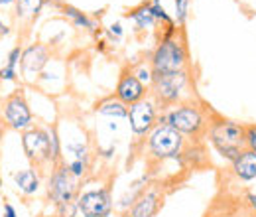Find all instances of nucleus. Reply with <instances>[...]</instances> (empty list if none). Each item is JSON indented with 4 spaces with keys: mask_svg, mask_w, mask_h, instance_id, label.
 Returning a JSON list of instances; mask_svg holds the SVG:
<instances>
[{
    "mask_svg": "<svg viewBox=\"0 0 256 217\" xmlns=\"http://www.w3.org/2000/svg\"><path fill=\"white\" fill-rule=\"evenodd\" d=\"M14 186L18 187L24 195H34L40 191L42 187V180L40 174L34 168H26V170H18L14 174Z\"/></svg>",
    "mask_w": 256,
    "mask_h": 217,
    "instance_id": "a211bd4d",
    "label": "nucleus"
},
{
    "mask_svg": "<svg viewBox=\"0 0 256 217\" xmlns=\"http://www.w3.org/2000/svg\"><path fill=\"white\" fill-rule=\"evenodd\" d=\"M2 217H18L12 203H4V213H2Z\"/></svg>",
    "mask_w": 256,
    "mask_h": 217,
    "instance_id": "cd10ccee",
    "label": "nucleus"
},
{
    "mask_svg": "<svg viewBox=\"0 0 256 217\" xmlns=\"http://www.w3.org/2000/svg\"><path fill=\"white\" fill-rule=\"evenodd\" d=\"M62 14H64L65 18L75 26V28H79V30H85L89 32V34H93L96 38V32L100 34L98 30V22L93 20L87 12H83V10H79V8H75V6H71V4H62Z\"/></svg>",
    "mask_w": 256,
    "mask_h": 217,
    "instance_id": "2eb2a0df",
    "label": "nucleus"
},
{
    "mask_svg": "<svg viewBox=\"0 0 256 217\" xmlns=\"http://www.w3.org/2000/svg\"><path fill=\"white\" fill-rule=\"evenodd\" d=\"M174 4H176V16H174V20H176L178 28L182 30V28L186 26V22H188L192 0H174Z\"/></svg>",
    "mask_w": 256,
    "mask_h": 217,
    "instance_id": "b1692460",
    "label": "nucleus"
},
{
    "mask_svg": "<svg viewBox=\"0 0 256 217\" xmlns=\"http://www.w3.org/2000/svg\"><path fill=\"white\" fill-rule=\"evenodd\" d=\"M2 121L8 128L24 132L34 126V115L32 109L26 101V97L22 91H14L4 99L2 105Z\"/></svg>",
    "mask_w": 256,
    "mask_h": 217,
    "instance_id": "9d476101",
    "label": "nucleus"
},
{
    "mask_svg": "<svg viewBox=\"0 0 256 217\" xmlns=\"http://www.w3.org/2000/svg\"><path fill=\"white\" fill-rule=\"evenodd\" d=\"M22 46H14L6 58V65L0 69V79L2 81H18V69H20V62H22Z\"/></svg>",
    "mask_w": 256,
    "mask_h": 217,
    "instance_id": "412c9836",
    "label": "nucleus"
},
{
    "mask_svg": "<svg viewBox=\"0 0 256 217\" xmlns=\"http://www.w3.org/2000/svg\"><path fill=\"white\" fill-rule=\"evenodd\" d=\"M120 217H132V215H130L128 211H122V213H120Z\"/></svg>",
    "mask_w": 256,
    "mask_h": 217,
    "instance_id": "2f4dec72",
    "label": "nucleus"
},
{
    "mask_svg": "<svg viewBox=\"0 0 256 217\" xmlns=\"http://www.w3.org/2000/svg\"><path fill=\"white\" fill-rule=\"evenodd\" d=\"M148 184H150V176H140L138 180H134L130 186H128V189L122 193V197L118 199V203H116V209H120V213L122 211H128L134 203H136V199L148 189Z\"/></svg>",
    "mask_w": 256,
    "mask_h": 217,
    "instance_id": "dca6fc26",
    "label": "nucleus"
},
{
    "mask_svg": "<svg viewBox=\"0 0 256 217\" xmlns=\"http://www.w3.org/2000/svg\"><path fill=\"white\" fill-rule=\"evenodd\" d=\"M230 170L236 180L240 182H252L256 180V152L244 148L240 154L230 162Z\"/></svg>",
    "mask_w": 256,
    "mask_h": 217,
    "instance_id": "4468645a",
    "label": "nucleus"
},
{
    "mask_svg": "<svg viewBox=\"0 0 256 217\" xmlns=\"http://www.w3.org/2000/svg\"><path fill=\"white\" fill-rule=\"evenodd\" d=\"M8 34H10V28H8V26L2 22V18H0V38H4V36H8Z\"/></svg>",
    "mask_w": 256,
    "mask_h": 217,
    "instance_id": "c756f323",
    "label": "nucleus"
},
{
    "mask_svg": "<svg viewBox=\"0 0 256 217\" xmlns=\"http://www.w3.org/2000/svg\"><path fill=\"white\" fill-rule=\"evenodd\" d=\"M106 32H108V38H110V42H114V44H118V42L122 40V36H124V30H122V24H120V22H114V24H110Z\"/></svg>",
    "mask_w": 256,
    "mask_h": 217,
    "instance_id": "a878e982",
    "label": "nucleus"
},
{
    "mask_svg": "<svg viewBox=\"0 0 256 217\" xmlns=\"http://www.w3.org/2000/svg\"><path fill=\"white\" fill-rule=\"evenodd\" d=\"M246 148L256 152V123L246 124Z\"/></svg>",
    "mask_w": 256,
    "mask_h": 217,
    "instance_id": "bb28decb",
    "label": "nucleus"
},
{
    "mask_svg": "<svg viewBox=\"0 0 256 217\" xmlns=\"http://www.w3.org/2000/svg\"><path fill=\"white\" fill-rule=\"evenodd\" d=\"M192 75L188 71L180 73H154L150 97L158 103L160 111H166L174 105L192 101Z\"/></svg>",
    "mask_w": 256,
    "mask_h": 217,
    "instance_id": "7ed1b4c3",
    "label": "nucleus"
},
{
    "mask_svg": "<svg viewBox=\"0 0 256 217\" xmlns=\"http://www.w3.org/2000/svg\"><path fill=\"white\" fill-rule=\"evenodd\" d=\"M207 136L213 148L228 162H232L246 148V124L236 123L232 119L213 115V119H209Z\"/></svg>",
    "mask_w": 256,
    "mask_h": 217,
    "instance_id": "f257e3e1",
    "label": "nucleus"
},
{
    "mask_svg": "<svg viewBox=\"0 0 256 217\" xmlns=\"http://www.w3.org/2000/svg\"><path fill=\"white\" fill-rule=\"evenodd\" d=\"M46 0H16V18L22 24H32L44 10Z\"/></svg>",
    "mask_w": 256,
    "mask_h": 217,
    "instance_id": "6ab92c4d",
    "label": "nucleus"
},
{
    "mask_svg": "<svg viewBox=\"0 0 256 217\" xmlns=\"http://www.w3.org/2000/svg\"><path fill=\"white\" fill-rule=\"evenodd\" d=\"M48 197L54 205H62L69 201H77V195L81 191L79 180L67 170L64 162L54 166L50 178H48Z\"/></svg>",
    "mask_w": 256,
    "mask_h": 217,
    "instance_id": "423d86ee",
    "label": "nucleus"
},
{
    "mask_svg": "<svg viewBox=\"0 0 256 217\" xmlns=\"http://www.w3.org/2000/svg\"><path fill=\"white\" fill-rule=\"evenodd\" d=\"M114 207L116 205L108 186L81 189L77 195V209L81 217H112Z\"/></svg>",
    "mask_w": 256,
    "mask_h": 217,
    "instance_id": "6e6552de",
    "label": "nucleus"
},
{
    "mask_svg": "<svg viewBox=\"0 0 256 217\" xmlns=\"http://www.w3.org/2000/svg\"><path fill=\"white\" fill-rule=\"evenodd\" d=\"M158 123H166L170 126H174L186 138L199 140L201 136L207 134L209 117L192 99V101H186V103H180V105H174V107L162 111Z\"/></svg>",
    "mask_w": 256,
    "mask_h": 217,
    "instance_id": "f03ea898",
    "label": "nucleus"
},
{
    "mask_svg": "<svg viewBox=\"0 0 256 217\" xmlns=\"http://www.w3.org/2000/svg\"><path fill=\"white\" fill-rule=\"evenodd\" d=\"M246 201H248V205L252 207L256 211V193L254 191H250V193H246Z\"/></svg>",
    "mask_w": 256,
    "mask_h": 217,
    "instance_id": "c85d7f7f",
    "label": "nucleus"
},
{
    "mask_svg": "<svg viewBox=\"0 0 256 217\" xmlns=\"http://www.w3.org/2000/svg\"><path fill=\"white\" fill-rule=\"evenodd\" d=\"M126 18H130V20L134 22L136 30H140V32L152 30V28L158 26L156 18L152 16V12H150V8H148V2H142L140 6L132 8V10L126 14Z\"/></svg>",
    "mask_w": 256,
    "mask_h": 217,
    "instance_id": "aec40b11",
    "label": "nucleus"
},
{
    "mask_svg": "<svg viewBox=\"0 0 256 217\" xmlns=\"http://www.w3.org/2000/svg\"><path fill=\"white\" fill-rule=\"evenodd\" d=\"M186 146H188V138L166 123H158L146 136V152L148 160L152 162L180 160Z\"/></svg>",
    "mask_w": 256,
    "mask_h": 217,
    "instance_id": "39448f33",
    "label": "nucleus"
},
{
    "mask_svg": "<svg viewBox=\"0 0 256 217\" xmlns=\"http://www.w3.org/2000/svg\"><path fill=\"white\" fill-rule=\"evenodd\" d=\"M22 148L26 158L34 166L42 168L52 164V146H50V130L48 126H38L34 124L32 128L22 132Z\"/></svg>",
    "mask_w": 256,
    "mask_h": 217,
    "instance_id": "1a4fd4ad",
    "label": "nucleus"
},
{
    "mask_svg": "<svg viewBox=\"0 0 256 217\" xmlns=\"http://www.w3.org/2000/svg\"><path fill=\"white\" fill-rule=\"evenodd\" d=\"M95 111L102 117H110V119H126L128 117V105H124L120 99H116L114 93L100 99L95 105Z\"/></svg>",
    "mask_w": 256,
    "mask_h": 217,
    "instance_id": "f3484780",
    "label": "nucleus"
},
{
    "mask_svg": "<svg viewBox=\"0 0 256 217\" xmlns=\"http://www.w3.org/2000/svg\"><path fill=\"white\" fill-rule=\"evenodd\" d=\"M162 203H164L162 189L158 186H152L136 199V203L128 209V213L132 217H156L160 211Z\"/></svg>",
    "mask_w": 256,
    "mask_h": 217,
    "instance_id": "ddd939ff",
    "label": "nucleus"
},
{
    "mask_svg": "<svg viewBox=\"0 0 256 217\" xmlns=\"http://www.w3.org/2000/svg\"><path fill=\"white\" fill-rule=\"evenodd\" d=\"M0 81H2V79H0Z\"/></svg>",
    "mask_w": 256,
    "mask_h": 217,
    "instance_id": "72a5a7b5",
    "label": "nucleus"
},
{
    "mask_svg": "<svg viewBox=\"0 0 256 217\" xmlns=\"http://www.w3.org/2000/svg\"><path fill=\"white\" fill-rule=\"evenodd\" d=\"M130 69H132V73L150 89V85H152V79H154V69H152V65L150 62H140L136 63V65H130Z\"/></svg>",
    "mask_w": 256,
    "mask_h": 217,
    "instance_id": "5701e85b",
    "label": "nucleus"
},
{
    "mask_svg": "<svg viewBox=\"0 0 256 217\" xmlns=\"http://www.w3.org/2000/svg\"><path fill=\"white\" fill-rule=\"evenodd\" d=\"M148 8H150V12H152V16L156 18V22L162 24V28H170V26H178L176 24V20L166 12V8L162 6L160 0H150L148 2Z\"/></svg>",
    "mask_w": 256,
    "mask_h": 217,
    "instance_id": "4be33fe9",
    "label": "nucleus"
},
{
    "mask_svg": "<svg viewBox=\"0 0 256 217\" xmlns=\"http://www.w3.org/2000/svg\"><path fill=\"white\" fill-rule=\"evenodd\" d=\"M148 95H150V89L132 73L130 65L122 67V71L118 75V81H116V87H114V97L130 107V105L146 99Z\"/></svg>",
    "mask_w": 256,
    "mask_h": 217,
    "instance_id": "9b49d317",
    "label": "nucleus"
},
{
    "mask_svg": "<svg viewBox=\"0 0 256 217\" xmlns=\"http://www.w3.org/2000/svg\"><path fill=\"white\" fill-rule=\"evenodd\" d=\"M12 2L16 4V0H0V6H6V4H12Z\"/></svg>",
    "mask_w": 256,
    "mask_h": 217,
    "instance_id": "7c9ffc66",
    "label": "nucleus"
},
{
    "mask_svg": "<svg viewBox=\"0 0 256 217\" xmlns=\"http://www.w3.org/2000/svg\"><path fill=\"white\" fill-rule=\"evenodd\" d=\"M154 73H180L190 69V52L186 40L178 34L174 38H160L150 54Z\"/></svg>",
    "mask_w": 256,
    "mask_h": 217,
    "instance_id": "20e7f679",
    "label": "nucleus"
},
{
    "mask_svg": "<svg viewBox=\"0 0 256 217\" xmlns=\"http://www.w3.org/2000/svg\"><path fill=\"white\" fill-rule=\"evenodd\" d=\"M160 107L158 103L148 95L146 99L134 103L128 107V124H130V132L136 140L148 136L152 132V128L158 124L160 119Z\"/></svg>",
    "mask_w": 256,
    "mask_h": 217,
    "instance_id": "0eeeda50",
    "label": "nucleus"
},
{
    "mask_svg": "<svg viewBox=\"0 0 256 217\" xmlns=\"http://www.w3.org/2000/svg\"><path fill=\"white\" fill-rule=\"evenodd\" d=\"M56 213H58V217H77V215H79L77 201H69V203L56 205Z\"/></svg>",
    "mask_w": 256,
    "mask_h": 217,
    "instance_id": "393cba45",
    "label": "nucleus"
},
{
    "mask_svg": "<svg viewBox=\"0 0 256 217\" xmlns=\"http://www.w3.org/2000/svg\"><path fill=\"white\" fill-rule=\"evenodd\" d=\"M207 217H211V215H207Z\"/></svg>",
    "mask_w": 256,
    "mask_h": 217,
    "instance_id": "473e14b6",
    "label": "nucleus"
},
{
    "mask_svg": "<svg viewBox=\"0 0 256 217\" xmlns=\"http://www.w3.org/2000/svg\"><path fill=\"white\" fill-rule=\"evenodd\" d=\"M50 60H52V54L46 44H30L22 52L20 69L26 77H36L38 73L44 71V67L50 63Z\"/></svg>",
    "mask_w": 256,
    "mask_h": 217,
    "instance_id": "f8f14e48",
    "label": "nucleus"
}]
</instances>
